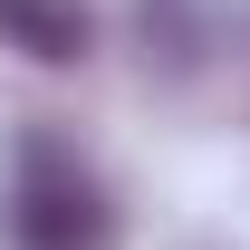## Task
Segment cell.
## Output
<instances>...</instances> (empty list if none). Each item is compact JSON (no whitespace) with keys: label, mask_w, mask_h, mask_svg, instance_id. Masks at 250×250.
I'll list each match as a JSON object with an SVG mask.
<instances>
[{"label":"cell","mask_w":250,"mask_h":250,"mask_svg":"<svg viewBox=\"0 0 250 250\" xmlns=\"http://www.w3.org/2000/svg\"><path fill=\"white\" fill-rule=\"evenodd\" d=\"M10 241H20V250H96V241H106L96 183L58 154V145H29V154H20V183H10Z\"/></svg>","instance_id":"obj_1"},{"label":"cell","mask_w":250,"mask_h":250,"mask_svg":"<svg viewBox=\"0 0 250 250\" xmlns=\"http://www.w3.org/2000/svg\"><path fill=\"white\" fill-rule=\"evenodd\" d=\"M0 39L67 67V58H87V0H0Z\"/></svg>","instance_id":"obj_2"}]
</instances>
